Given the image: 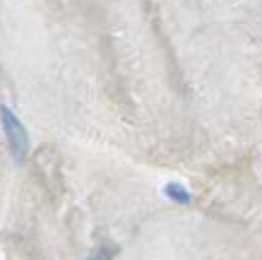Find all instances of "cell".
<instances>
[{"label": "cell", "mask_w": 262, "mask_h": 260, "mask_svg": "<svg viewBox=\"0 0 262 260\" xmlns=\"http://www.w3.org/2000/svg\"><path fill=\"white\" fill-rule=\"evenodd\" d=\"M164 193H166V197L171 203H176V205H190L192 203L190 190L185 188V186H181V183H168L166 188H164Z\"/></svg>", "instance_id": "2"}, {"label": "cell", "mask_w": 262, "mask_h": 260, "mask_svg": "<svg viewBox=\"0 0 262 260\" xmlns=\"http://www.w3.org/2000/svg\"><path fill=\"white\" fill-rule=\"evenodd\" d=\"M0 123H3V130L8 135L12 157H15L17 164H22L24 159H27V154H29V135L24 130L22 121L12 113L10 106H0Z\"/></svg>", "instance_id": "1"}, {"label": "cell", "mask_w": 262, "mask_h": 260, "mask_svg": "<svg viewBox=\"0 0 262 260\" xmlns=\"http://www.w3.org/2000/svg\"><path fill=\"white\" fill-rule=\"evenodd\" d=\"M113 255H116V248H99V251L92 255V258H87V260H113Z\"/></svg>", "instance_id": "3"}]
</instances>
